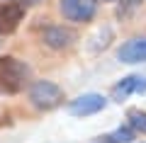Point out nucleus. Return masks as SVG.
I'll use <instances>...</instances> for the list:
<instances>
[{"mask_svg": "<svg viewBox=\"0 0 146 143\" xmlns=\"http://www.w3.org/2000/svg\"><path fill=\"white\" fill-rule=\"evenodd\" d=\"M29 80L27 63L17 61L15 56H0V92L17 95Z\"/></svg>", "mask_w": 146, "mask_h": 143, "instance_id": "obj_1", "label": "nucleus"}, {"mask_svg": "<svg viewBox=\"0 0 146 143\" xmlns=\"http://www.w3.org/2000/svg\"><path fill=\"white\" fill-rule=\"evenodd\" d=\"M29 102L34 104L36 109H42V112L56 109L58 104L63 102V90L51 80H36V82H32V87H29Z\"/></svg>", "mask_w": 146, "mask_h": 143, "instance_id": "obj_2", "label": "nucleus"}, {"mask_svg": "<svg viewBox=\"0 0 146 143\" xmlns=\"http://www.w3.org/2000/svg\"><path fill=\"white\" fill-rule=\"evenodd\" d=\"M27 15V5L22 0H5L0 3V36H7L20 27Z\"/></svg>", "mask_w": 146, "mask_h": 143, "instance_id": "obj_3", "label": "nucleus"}, {"mask_svg": "<svg viewBox=\"0 0 146 143\" xmlns=\"http://www.w3.org/2000/svg\"><path fill=\"white\" fill-rule=\"evenodd\" d=\"M58 10L68 22H90L95 17L98 3L95 0H61Z\"/></svg>", "mask_w": 146, "mask_h": 143, "instance_id": "obj_4", "label": "nucleus"}, {"mask_svg": "<svg viewBox=\"0 0 146 143\" xmlns=\"http://www.w3.org/2000/svg\"><path fill=\"white\" fill-rule=\"evenodd\" d=\"M105 104H107V100H105L102 95L88 92V95H80V97L71 100V102H68V112H71L73 117H93V114L102 112Z\"/></svg>", "mask_w": 146, "mask_h": 143, "instance_id": "obj_5", "label": "nucleus"}, {"mask_svg": "<svg viewBox=\"0 0 146 143\" xmlns=\"http://www.w3.org/2000/svg\"><path fill=\"white\" fill-rule=\"evenodd\" d=\"M117 58L122 63H146V36L124 41L117 51Z\"/></svg>", "mask_w": 146, "mask_h": 143, "instance_id": "obj_6", "label": "nucleus"}, {"mask_svg": "<svg viewBox=\"0 0 146 143\" xmlns=\"http://www.w3.org/2000/svg\"><path fill=\"white\" fill-rule=\"evenodd\" d=\"M44 44L49 46V49H56V51H61V49H68V46L76 41V32L68 29V27H61V24H54V27H46V32H44Z\"/></svg>", "mask_w": 146, "mask_h": 143, "instance_id": "obj_7", "label": "nucleus"}, {"mask_svg": "<svg viewBox=\"0 0 146 143\" xmlns=\"http://www.w3.org/2000/svg\"><path fill=\"white\" fill-rule=\"evenodd\" d=\"M141 92H146V78L129 75V78H124L122 82H117L112 87V100L115 102H124L129 95H141Z\"/></svg>", "mask_w": 146, "mask_h": 143, "instance_id": "obj_8", "label": "nucleus"}, {"mask_svg": "<svg viewBox=\"0 0 146 143\" xmlns=\"http://www.w3.org/2000/svg\"><path fill=\"white\" fill-rule=\"evenodd\" d=\"M107 138V143H131L136 138V133H134V126H124V129H117V131H112L110 136H105Z\"/></svg>", "mask_w": 146, "mask_h": 143, "instance_id": "obj_9", "label": "nucleus"}, {"mask_svg": "<svg viewBox=\"0 0 146 143\" xmlns=\"http://www.w3.org/2000/svg\"><path fill=\"white\" fill-rule=\"evenodd\" d=\"M129 124L136 129V131L146 133V112H141V109H129Z\"/></svg>", "mask_w": 146, "mask_h": 143, "instance_id": "obj_10", "label": "nucleus"}, {"mask_svg": "<svg viewBox=\"0 0 146 143\" xmlns=\"http://www.w3.org/2000/svg\"><path fill=\"white\" fill-rule=\"evenodd\" d=\"M141 3H144V0H122V5H119V10H117V15H119V17H129L136 7H141Z\"/></svg>", "mask_w": 146, "mask_h": 143, "instance_id": "obj_11", "label": "nucleus"}, {"mask_svg": "<svg viewBox=\"0 0 146 143\" xmlns=\"http://www.w3.org/2000/svg\"><path fill=\"white\" fill-rule=\"evenodd\" d=\"M25 5H39V3H44V0H22Z\"/></svg>", "mask_w": 146, "mask_h": 143, "instance_id": "obj_12", "label": "nucleus"}, {"mask_svg": "<svg viewBox=\"0 0 146 143\" xmlns=\"http://www.w3.org/2000/svg\"><path fill=\"white\" fill-rule=\"evenodd\" d=\"M105 3H112V0H105Z\"/></svg>", "mask_w": 146, "mask_h": 143, "instance_id": "obj_13", "label": "nucleus"}]
</instances>
